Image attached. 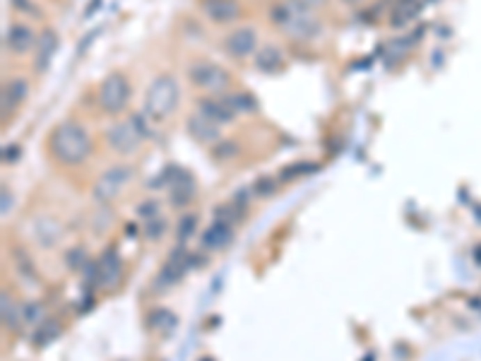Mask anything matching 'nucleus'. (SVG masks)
Wrapping results in <instances>:
<instances>
[{
  "instance_id": "1",
  "label": "nucleus",
  "mask_w": 481,
  "mask_h": 361,
  "mask_svg": "<svg viewBox=\"0 0 481 361\" xmlns=\"http://www.w3.org/2000/svg\"><path fill=\"white\" fill-rule=\"evenodd\" d=\"M48 150L56 162L66 164V167H77L92 152V140L89 132L75 121H63L48 135Z\"/></svg>"
},
{
  "instance_id": "2",
  "label": "nucleus",
  "mask_w": 481,
  "mask_h": 361,
  "mask_svg": "<svg viewBox=\"0 0 481 361\" xmlns=\"http://www.w3.org/2000/svg\"><path fill=\"white\" fill-rule=\"evenodd\" d=\"M272 22L280 26L284 34H289L291 39H313L320 34V22L311 15V10L303 8V5L287 0V3H275L270 10Z\"/></svg>"
},
{
  "instance_id": "3",
  "label": "nucleus",
  "mask_w": 481,
  "mask_h": 361,
  "mask_svg": "<svg viewBox=\"0 0 481 361\" xmlns=\"http://www.w3.org/2000/svg\"><path fill=\"white\" fill-rule=\"evenodd\" d=\"M178 97L181 89L174 75H159L152 79L144 97V114L152 123H162L167 121L176 109H178Z\"/></svg>"
},
{
  "instance_id": "4",
  "label": "nucleus",
  "mask_w": 481,
  "mask_h": 361,
  "mask_svg": "<svg viewBox=\"0 0 481 361\" xmlns=\"http://www.w3.org/2000/svg\"><path fill=\"white\" fill-rule=\"evenodd\" d=\"M147 123H152V121L147 118L144 111L135 114L128 121H119V123H114L109 130H106V142H109L111 150L119 152V155H123V157L132 155V152L140 150L142 140L149 135Z\"/></svg>"
},
{
  "instance_id": "5",
  "label": "nucleus",
  "mask_w": 481,
  "mask_h": 361,
  "mask_svg": "<svg viewBox=\"0 0 481 361\" xmlns=\"http://www.w3.org/2000/svg\"><path fill=\"white\" fill-rule=\"evenodd\" d=\"M128 99H130V84H128V77L123 72H111V75L101 79L99 92H96V102H99L101 111L121 114L128 106Z\"/></svg>"
},
{
  "instance_id": "6",
  "label": "nucleus",
  "mask_w": 481,
  "mask_h": 361,
  "mask_svg": "<svg viewBox=\"0 0 481 361\" xmlns=\"http://www.w3.org/2000/svg\"><path fill=\"white\" fill-rule=\"evenodd\" d=\"M188 79L197 89H205L210 94H222L231 84V75L222 66L210 61H195L188 68Z\"/></svg>"
},
{
  "instance_id": "7",
  "label": "nucleus",
  "mask_w": 481,
  "mask_h": 361,
  "mask_svg": "<svg viewBox=\"0 0 481 361\" xmlns=\"http://www.w3.org/2000/svg\"><path fill=\"white\" fill-rule=\"evenodd\" d=\"M135 176V169L130 164H116V167L106 169L94 183V200L96 203H109L125 188Z\"/></svg>"
},
{
  "instance_id": "8",
  "label": "nucleus",
  "mask_w": 481,
  "mask_h": 361,
  "mask_svg": "<svg viewBox=\"0 0 481 361\" xmlns=\"http://www.w3.org/2000/svg\"><path fill=\"white\" fill-rule=\"evenodd\" d=\"M258 49V34L250 26H238V29L229 31L227 39H224V51L231 58H248L250 53H255Z\"/></svg>"
},
{
  "instance_id": "9",
  "label": "nucleus",
  "mask_w": 481,
  "mask_h": 361,
  "mask_svg": "<svg viewBox=\"0 0 481 361\" xmlns=\"http://www.w3.org/2000/svg\"><path fill=\"white\" fill-rule=\"evenodd\" d=\"M121 275H123V265L116 251H109L101 256L99 263L94 265V282L101 289H114L121 284Z\"/></svg>"
},
{
  "instance_id": "10",
  "label": "nucleus",
  "mask_w": 481,
  "mask_h": 361,
  "mask_svg": "<svg viewBox=\"0 0 481 361\" xmlns=\"http://www.w3.org/2000/svg\"><path fill=\"white\" fill-rule=\"evenodd\" d=\"M36 44H39V39H36L34 29H31L29 24L15 22L8 29V34H5V46H8V51L17 53V56L36 51Z\"/></svg>"
},
{
  "instance_id": "11",
  "label": "nucleus",
  "mask_w": 481,
  "mask_h": 361,
  "mask_svg": "<svg viewBox=\"0 0 481 361\" xmlns=\"http://www.w3.org/2000/svg\"><path fill=\"white\" fill-rule=\"evenodd\" d=\"M200 10L217 24H229L238 20L240 3L238 0H200Z\"/></svg>"
},
{
  "instance_id": "12",
  "label": "nucleus",
  "mask_w": 481,
  "mask_h": 361,
  "mask_svg": "<svg viewBox=\"0 0 481 361\" xmlns=\"http://www.w3.org/2000/svg\"><path fill=\"white\" fill-rule=\"evenodd\" d=\"M197 114H202L205 118H210L212 123L217 125H227L234 121V116H236V111L231 109V106L227 104V99H200L197 102Z\"/></svg>"
},
{
  "instance_id": "13",
  "label": "nucleus",
  "mask_w": 481,
  "mask_h": 361,
  "mask_svg": "<svg viewBox=\"0 0 481 361\" xmlns=\"http://www.w3.org/2000/svg\"><path fill=\"white\" fill-rule=\"evenodd\" d=\"M185 130H188V135L195 142H200V145H212V142L219 140V125L212 123L210 118H205L202 114L190 116L188 123H185Z\"/></svg>"
},
{
  "instance_id": "14",
  "label": "nucleus",
  "mask_w": 481,
  "mask_h": 361,
  "mask_svg": "<svg viewBox=\"0 0 481 361\" xmlns=\"http://www.w3.org/2000/svg\"><path fill=\"white\" fill-rule=\"evenodd\" d=\"M421 10H424V3H421V0H395L392 13H390V24H392L395 29H404V26L411 24L419 17Z\"/></svg>"
},
{
  "instance_id": "15",
  "label": "nucleus",
  "mask_w": 481,
  "mask_h": 361,
  "mask_svg": "<svg viewBox=\"0 0 481 361\" xmlns=\"http://www.w3.org/2000/svg\"><path fill=\"white\" fill-rule=\"evenodd\" d=\"M282 66H284V53L280 51V46L267 44L255 53V68H258L260 72H265V75L280 72Z\"/></svg>"
},
{
  "instance_id": "16",
  "label": "nucleus",
  "mask_w": 481,
  "mask_h": 361,
  "mask_svg": "<svg viewBox=\"0 0 481 361\" xmlns=\"http://www.w3.org/2000/svg\"><path fill=\"white\" fill-rule=\"evenodd\" d=\"M58 51V36L56 31L46 29L44 34L39 36V44H36V58H34V68L36 72H46V68L51 66L53 53Z\"/></svg>"
},
{
  "instance_id": "17",
  "label": "nucleus",
  "mask_w": 481,
  "mask_h": 361,
  "mask_svg": "<svg viewBox=\"0 0 481 361\" xmlns=\"http://www.w3.org/2000/svg\"><path fill=\"white\" fill-rule=\"evenodd\" d=\"M169 185H171V203L174 205L190 203V198L195 195V180L185 171H176Z\"/></svg>"
},
{
  "instance_id": "18",
  "label": "nucleus",
  "mask_w": 481,
  "mask_h": 361,
  "mask_svg": "<svg viewBox=\"0 0 481 361\" xmlns=\"http://www.w3.org/2000/svg\"><path fill=\"white\" fill-rule=\"evenodd\" d=\"M26 92H29V87H26L24 79H8L3 87V114L8 116V111H13L15 106L22 104Z\"/></svg>"
},
{
  "instance_id": "19",
  "label": "nucleus",
  "mask_w": 481,
  "mask_h": 361,
  "mask_svg": "<svg viewBox=\"0 0 481 361\" xmlns=\"http://www.w3.org/2000/svg\"><path fill=\"white\" fill-rule=\"evenodd\" d=\"M185 272V256H181L178 251L171 253L167 265L162 268V272H159V286H171L176 284L181 277H183Z\"/></svg>"
},
{
  "instance_id": "20",
  "label": "nucleus",
  "mask_w": 481,
  "mask_h": 361,
  "mask_svg": "<svg viewBox=\"0 0 481 361\" xmlns=\"http://www.w3.org/2000/svg\"><path fill=\"white\" fill-rule=\"evenodd\" d=\"M234 238V231H231V224H227V222H215V224L210 226V229L205 231V236H202V243H205L207 248H224L229 246Z\"/></svg>"
},
{
  "instance_id": "21",
  "label": "nucleus",
  "mask_w": 481,
  "mask_h": 361,
  "mask_svg": "<svg viewBox=\"0 0 481 361\" xmlns=\"http://www.w3.org/2000/svg\"><path fill=\"white\" fill-rule=\"evenodd\" d=\"M224 99H227V104L231 106L236 114H250V111L258 109V99L248 92H234V94H227Z\"/></svg>"
},
{
  "instance_id": "22",
  "label": "nucleus",
  "mask_w": 481,
  "mask_h": 361,
  "mask_svg": "<svg viewBox=\"0 0 481 361\" xmlns=\"http://www.w3.org/2000/svg\"><path fill=\"white\" fill-rule=\"evenodd\" d=\"M36 238H39L44 246H56L58 238H61V226L53 220H39L36 222Z\"/></svg>"
},
{
  "instance_id": "23",
  "label": "nucleus",
  "mask_w": 481,
  "mask_h": 361,
  "mask_svg": "<svg viewBox=\"0 0 481 361\" xmlns=\"http://www.w3.org/2000/svg\"><path fill=\"white\" fill-rule=\"evenodd\" d=\"M17 321H20V313H17V309H15L10 294L5 291L3 294V323H5V328H17Z\"/></svg>"
},
{
  "instance_id": "24",
  "label": "nucleus",
  "mask_w": 481,
  "mask_h": 361,
  "mask_svg": "<svg viewBox=\"0 0 481 361\" xmlns=\"http://www.w3.org/2000/svg\"><path fill=\"white\" fill-rule=\"evenodd\" d=\"M195 226H197V217H195V215H185V217H181L178 229H176V238H178L181 243L188 241L190 233L195 231Z\"/></svg>"
},
{
  "instance_id": "25",
  "label": "nucleus",
  "mask_w": 481,
  "mask_h": 361,
  "mask_svg": "<svg viewBox=\"0 0 481 361\" xmlns=\"http://www.w3.org/2000/svg\"><path fill=\"white\" fill-rule=\"evenodd\" d=\"M164 229H167V220H162L159 215L144 222V233H147V236L152 238V241H157V238L164 233Z\"/></svg>"
},
{
  "instance_id": "26",
  "label": "nucleus",
  "mask_w": 481,
  "mask_h": 361,
  "mask_svg": "<svg viewBox=\"0 0 481 361\" xmlns=\"http://www.w3.org/2000/svg\"><path fill=\"white\" fill-rule=\"evenodd\" d=\"M22 313H24V321L36 323V321H41V316H44V309H41V304H26Z\"/></svg>"
},
{
  "instance_id": "27",
  "label": "nucleus",
  "mask_w": 481,
  "mask_h": 361,
  "mask_svg": "<svg viewBox=\"0 0 481 361\" xmlns=\"http://www.w3.org/2000/svg\"><path fill=\"white\" fill-rule=\"evenodd\" d=\"M275 188H277V180L272 178H258V183H255V193L258 195H270Z\"/></svg>"
},
{
  "instance_id": "28",
  "label": "nucleus",
  "mask_w": 481,
  "mask_h": 361,
  "mask_svg": "<svg viewBox=\"0 0 481 361\" xmlns=\"http://www.w3.org/2000/svg\"><path fill=\"white\" fill-rule=\"evenodd\" d=\"M234 152H236V145H231V140H224V142H219V145L215 147V152H212V155H215L217 159H224L227 155H234Z\"/></svg>"
},
{
  "instance_id": "29",
  "label": "nucleus",
  "mask_w": 481,
  "mask_h": 361,
  "mask_svg": "<svg viewBox=\"0 0 481 361\" xmlns=\"http://www.w3.org/2000/svg\"><path fill=\"white\" fill-rule=\"evenodd\" d=\"M10 3H13V8H17L20 13H31V15H36L34 3H31V0H10Z\"/></svg>"
},
{
  "instance_id": "30",
  "label": "nucleus",
  "mask_w": 481,
  "mask_h": 361,
  "mask_svg": "<svg viewBox=\"0 0 481 361\" xmlns=\"http://www.w3.org/2000/svg\"><path fill=\"white\" fill-rule=\"evenodd\" d=\"M293 3H298V5H303V8L313 10V8H320V5H325L328 0H293Z\"/></svg>"
},
{
  "instance_id": "31",
  "label": "nucleus",
  "mask_w": 481,
  "mask_h": 361,
  "mask_svg": "<svg viewBox=\"0 0 481 361\" xmlns=\"http://www.w3.org/2000/svg\"><path fill=\"white\" fill-rule=\"evenodd\" d=\"M344 3H349V5H359L361 0H344Z\"/></svg>"
},
{
  "instance_id": "32",
  "label": "nucleus",
  "mask_w": 481,
  "mask_h": 361,
  "mask_svg": "<svg viewBox=\"0 0 481 361\" xmlns=\"http://www.w3.org/2000/svg\"><path fill=\"white\" fill-rule=\"evenodd\" d=\"M421 3H431V0H421Z\"/></svg>"
}]
</instances>
